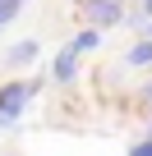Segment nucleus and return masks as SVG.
Here are the masks:
<instances>
[{"label": "nucleus", "instance_id": "nucleus-1", "mask_svg": "<svg viewBox=\"0 0 152 156\" xmlns=\"http://www.w3.org/2000/svg\"><path fill=\"white\" fill-rule=\"evenodd\" d=\"M79 19L92 23V28L102 32V28L124 23V9H120V0H83V5H79Z\"/></svg>", "mask_w": 152, "mask_h": 156}, {"label": "nucleus", "instance_id": "nucleus-9", "mask_svg": "<svg viewBox=\"0 0 152 156\" xmlns=\"http://www.w3.org/2000/svg\"><path fill=\"white\" fill-rule=\"evenodd\" d=\"M143 9H147V14H152V0H143Z\"/></svg>", "mask_w": 152, "mask_h": 156}, {"label": "nucleus", "instance_id": "nucleus-6", "mask_svg": "<svg viewBox=\"0 0 152 156\" xmlns=\"http://www.w3.org/2000/svg\"><path fill=\"white\" fill-rule=\"evenodd\" d=\"M97 46H102V32L97 28H83L79 37H74V51H97Z\"/></svg>", "mask_w": 152, "mask_h": 156}, {"label": "nucleus", "instance_id": "nucleus-11", "mask_svg": "<svg viewBox=\"0 0 152 156\" xmlns=\"http://www.w3.org/2000/svg\"><path fill=\"white\" fill-rule=\"evenodd\" d=\"M143 97H152V87H147V92H143Z\"/></svg>", "mask_w": 152, "mask_h": 156}, {"label": "nucleus", "instance_id": "nucleus-8", "mask_svg": "<svg viewBox=\"0 0 152 156\" xmlns=\"http://www.w3.org/2000/svg\"><path fill=\"white\" fill-rule=\"evenodd\" d=\"M129 156H152V138H143V142H134V147H129Z\"/></svg>", "mask_w": 152, "mask_h": 156}, {"label": "nucleus", "instance_id": "nucleus-4", "mask_svg": "<svg viewBox=\"0 0 152 156\" xmlns=\"http://www.w3.org/2000/svg\"><path fill=\"white\" fill-rule=\"evenodd\" d=\"M32 60H37V41H14V46L5 51V64H9V69H28Z\"/></svg>", "mask_w": 152, "mask_h": 156}, {"label": "nucleus", "instance_id": "nucleus-7", "mask_svg": "<svg viewBox=\"0 0 152 156\" xmlns=\"http://www.w3.org/2000/svg\"><path fill=\"white\" fill-rule=\"evenodd\" d=\"M19 5H23V0H0V28H5V23H14Z\"/></svg>", "mask_w": 152, "mask_h": 156}, {"label": "nucleus", "instance_id": "nucleus-3", "mask_svg": "<svg viewBox=\"0 0 152 156\" xmlns=\"http://www.w3.org/2000/svg\"><path fill=\"white\" fill-rule=\"evenodd\" d=\"M51 73H55V83H74V73H79V51H74V46H65V51L55 55Z\"/></svg>", "mask_w": 152, "mask_h": 156}, {"label": "nucleus", "instance_id": "nucleus-5", "mask_svg": "<svg viewBox=\"0 0 152 156\" xmlns=\"http://www.w3.org/2000/svg\"><path fill=\"white\" fill-rule=\"evenodd\" d=\"M124 60H129V64H134V69H143V64H152V41H147V37H143V41H134V46H129V55H124Z\"/></svg>", "mask_w": 152, "mask_h": 156}, {"label": "nucleus", "instance_id": "nucleus-10", "mask_svg": "<svg viewBox=\"0 0 152 156\" xmlns=\"http://www.w3.org/2000/svg\"><path fill=\"white\" fill-rule=\"evenodd\" d=\"M147 41H152V28H147Z\"/></svg>", "mask_w": 152, "mask_h": 156}, {"label": "nucleus", "instance_id": "nucleus-2", "mask_svg": "<svg viewBox=\"0 0 152 156\" xmlns=\"http://www.w3.org/2000/svg\"><path fill=\"white\" fill-rule=\"evenodd\" d=\"M37 87L32 83H5V87H0V119H5V124H14L19 119V110L28 106V97H32Z\"/></svg>", "mask_w": 152, "mask_h": 156}]
</instances>
